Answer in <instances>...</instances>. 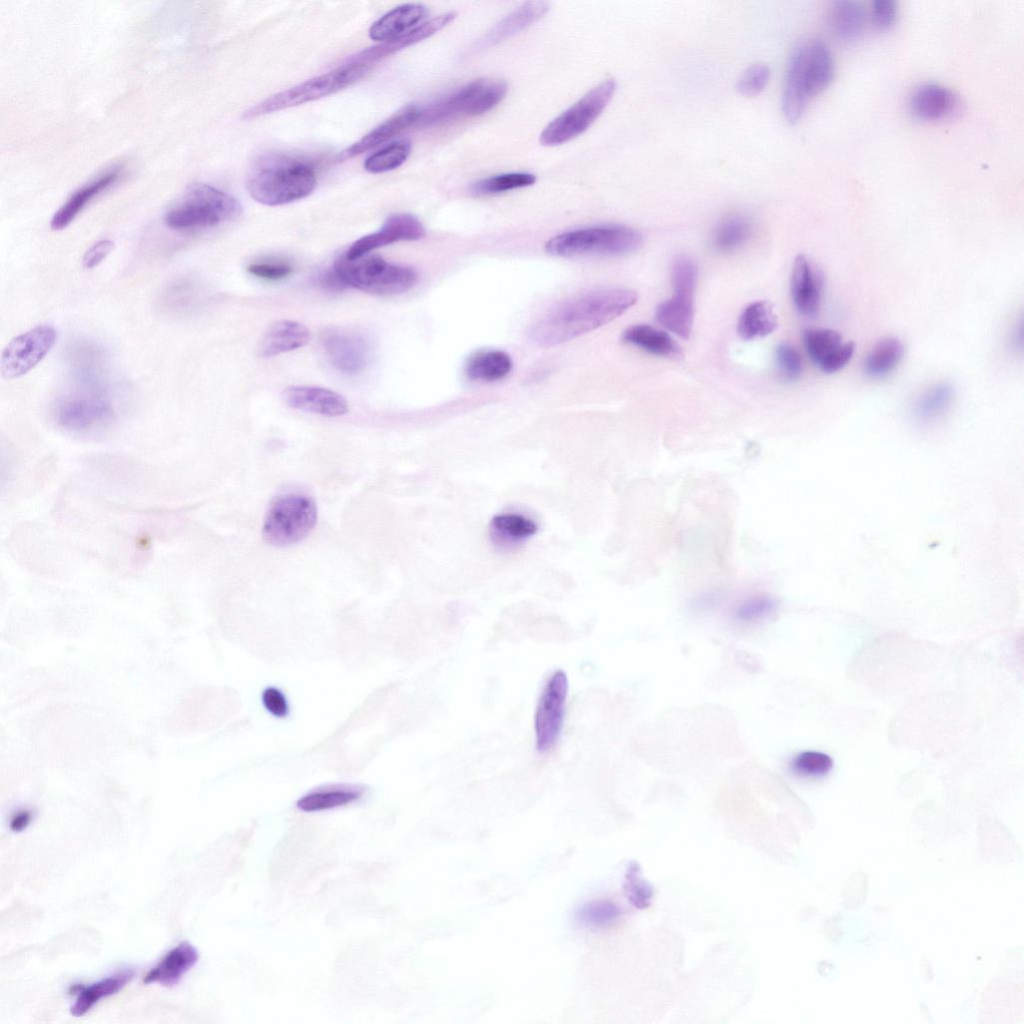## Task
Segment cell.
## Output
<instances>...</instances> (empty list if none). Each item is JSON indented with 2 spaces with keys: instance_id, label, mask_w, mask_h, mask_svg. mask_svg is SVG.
Masks as SVG:
<instances>
[{
  "instance_id": "cell-1",
  "label": "cell",
  "mask_w": 1024,
  "mask_h": 1024,
  "mask_svg": "<svg viewBox=\"0 0 1024 1024\" xmlns=\"http://www.w3.org/2000/svg\"><path fill=\"white\" fill-rule=\"evenodd\" d=\"M636 301L637 294L628 289L590 291L552 308L531 325L528 334L541 347L555 346L611 322Z\"/></svg>"
},
{
  "instance_id": "cell-2",
  "label": "cell",
  "mask_w": 1024,
  "mask_h": 1024,
  "mask_svg": "<svg viewBox=\"0 0 1024 1024\" xmlns=\"http://www.w3.org/2000/svg\"><path fill=\"white\" fill-rule=\"evenodd\" d=\"M834 60L831 51L820 40L811 39L793 51L784 81L782 111L791 123L797 122L808 103L832 81Z\"/></svg>"
},
{
  "instance_id": "cell-3",
  "label": "cell",
  "mask_w": 1024,
  "mask_h": 1024,
  "mask_svg": "<svg viewBox=\"0 0 1024 1024\" xmlns=\"http://www.w3.org/2000/svg\"><path fill=\"white\" fill-rule=\"evenodd\" d=\"M317 185L315 169L290 157H273L259 162L248 174L246 189L258 203L279 206L309 196Z\"/></svg>"
},
{
  "instance_id": "cell-4",
  "label": "cell",
  "mask_w": 1024,
  "mask_h": 1024,
  "mask_svg": "<svg viewBox=\"0 0 1024 1024\" xmlns=\"http://www.w3.org/2000/svg\"><path fill=\"white\" fill-rule=\"evenodd\" d=\"M242 207L232 195L208 184L190 186L163 216L164 224L175 231H198L237 218Z\"/></svg>"
},
{
  "instance_id": "cell-5",
  "label": "cell",
  "mask_w": 1024,
  "mask_h": 1024,
  "mask_svg": "<svg viewBox=\"0 0 1024 1024\" xmlns=\"http://www.w3.org/2000/svg\"><path fill=\"white\" fill-rule=\"evenodd\" d=\"M332 270L344 287L376 295H396L408 291L417 282V273L407 266L387 262L377 255L349 260L337 259Z\"/></svg>"
},
{
  "instance_id": "cell-6",
  "label": "cell",
  "mask_w": 1024,
  "mask_h": 1024,
  "mask_svg": "<svg viewBox=\"0 0 1024 1024\" xmlns=\"http://www.w3.org/2000/svg\"><path fill=\"white\" fill-rule=\"evenodd\" d=\"M369 70L364 65L347 60L332 71L312 77L257 103L243 113V118L254 119L334 94L363 78Z\"/></svg>"
},
{
  "instance_id": "cell-7",
  "label": "cell",
  "mask_w": 1024,
  "mask_h": 1024,
  "mask_svg": "<svg viewBox=\"0 0 1024 1024\" xmlns=\"http://www.w3.org/2000/svg\"><path fill=\"white\" fill-rule=\"evenodd\" d=\"M641 234L630 227L608 225L565 232L546 243V251L558 257L624 255L637 250Z\"/></svg>"
},
{
  "instance_id": "cell-8",
  "label": "cell",
  "mask_w": 1024,
  "mask_h": 1024,
  "mask_svg": "<svg viewBox=\"0 0 1024 1024\" xmlns=\"http://www.w3.org/2000/svg\"><path fill=\"white\" fill-rule=\"evenodd\" d=\"M317 522V506L308 495L290 493L277 498L265 517L262 536L273 546L284 547L305 539Z\"/></svg>"
},
{
  "instance_id": "cell-9",
  "label": "cell",
  "mask_w": 1024,
  "mask_h": 1024,
  "mask_svg": "<svg viewBox=\"0 0 1024 1024\" xmlns=\"http://www.w3.org/2000/svg\"><path fill=\"white\" fill-rule=\"evenodd\" d=\"M507 91L508 86L502 80H474L427 106H421L419 124L430 125L454 116L482 115L500 103Z\"/></svg>"
},
{
  "instance_id": "cell-10",
  "label": "cell",
  "mask_w": 1024,
  "mask_h": 1024,
  "mask_svg": "<svg viewBox=\"0 0 1024 1024\" xmlns=\"http://www.w3.org/2000/svg\"><path fill=\"white\" fill-rule=\"evenodd\" d=\"M615 90L616 82L613 79L596 85L544 128L540 143L545 146L560 145L585 132L604 111Z\"/></svg>"
},
{
  "instance_id": "cell-11",
  "label": "cell",
  "mask_w": 1024,
  "mask_h": 1024,
  "mask_svg": "<svg viewBox=\"0 0 1024 1024\" xmlns=\"http://www.w3.org/2000/svg\"><path fill=\"white\" fill-rule=\"evenodd\" d=\"M697 278L695 263L687 256L676 257L672 264L674 294L661 302L655 312L658 323L683 339H688L692 330Z\"/></svg>"
},
{
  "instance_id": "cell-12",
  "label": "cell",
  "mask_w": 1024,
  "mask_h": 1024,
  "mask_svg": "<svg viewBox=\"0 0 1024 1024\" xmlns=\"http://www.w3.org/2000/svg\"><path fill=\"white\" fill-rule=\"evenodd\" d=\"M56 424L76 435H93L105 431L116 419L111 401L96 392L60 397L53 406Z\"/></svg>"
},
{
  "instance_id": "cell-13",
  "label": "cell",
  "mask_w": 1024,
  "mask_h": 1024,
  "mask_svg": "<svg viewBox=\"0 0 1024 1024\" xmlns=\"http://www.w3.org/2000/svg\"><path fill=\"white\" fill-rule=\"evenodd\" d=\"M568 688L566 673L563 670H556L549 676L541 691L534 716L536 748L541 753L550 751L558 742L564 721Z\"/></svg>"
},
{
  "instance_id": "cell-14",
  "label": "cell",
  "mask_w": 1024,
  "mask_h": 1024,
  "mask_svg": "<svg viewBox=\"0 0 1024 1024\" xmlns=\"http://www.w3.org/2000/svg\"><path fill=\"white\" fill-rule=\"evenodd\" d=\"M56 339L57 332L50 325H38L14 337L1 354L2 377L11 380L28 373L45 358Z\"/></svg>"
},
{
  "instance_id": "cell-15",
  "label": "cell",
  "mask_w": 1024,
  "mask_h": 1024,
  "mask_svg": "<svg viewBox=\"0 0 1024 1024\" xmlns=\"http://www.w3.org/2000/svg\"><path fill=\"white\" fill-rule=\"evenodd\" d=\"M424 236L425 228L416 216L409 213L392 214L378 231L352 243L344 257L349 260L357 259L377 248L400 241L419 240Z\"/></svg>"
},
{
  "instance_id": "cell-16",
  "label": "cell",
  "mask_w": 1024,
  "mask_h": 1024,
  "mask_svg": "<svg viewBox=\"0 0 1024 1024\" xmlns=\"http://www.w3.org/2000/svg\"><path fill=\"white\" fill-rule=\"evenodd\" d=\"M323 346L331 364L346 374L363 370L369 359V346L359 333L332 328L324 333Z\"/></svg>"
},
{
  "instance_id": "cell-17",
  "label": "cell",
  "mask_w": 1024,
  "mask_h": 1024,
  "mask_svg": "<svg viewBox=\"0 0 1024 1024\" xmlns=\"http://www.w3.org/2000/svg\"><path fill=\"white\" fill-rule=\"evenodd\" d=\"M457 16L455 12H446L424 21L412 30L396 39L382 42L376 46L360 51L348 60L371 68L376 62L396 53L397 51L422 41L450 24Z\"/></svg>"
},
{
  "instance_id": "cell-18",
  "label": "cell",
  "mask_w": 1024,
  "mask_h": 1024,
  "mask_svg": "<svg viewBox=\"0 0 1024 1024\" xmlns=\"http://www.w3.org/2000/svg\"><path fill=\"white\" fill-rule=\"evenodd\" d=\"M959 105L957 95L938 83H924L917 86L909 96V112L920 120H941L956 112Z\"/></svg>"
},
{
  "instance_id": "cell-19",
  "label": "cell",
  "mask_w": 1024,
  "mask_h": 1024,
  "mask_svg": "<svg viewBox=\"0 0 1024 1024\" xmlns=\"http://www.w3.org/2000/svg\"><path fill=\"white\" fill-rule=\"evenodd\" d=\"M284 401L292 408L337 417L349 410L347 401L340 394L317 386H290L283 391Z\"/></svg>"
},
{
  "instance_id": "cell-20",
  "label": "cell",
  "mask_w": 1024,
  "mask_h": 1024,
  "mask_svg": "<svg viewBox=\"0 0 1024 1024\" xmlns=\"http://www.w3.org/2000/svg\"><path fill=\"white\" fill-rule=\"evenodd\" d=\"M822 279L805 254L794 260L791 274V296L797 311L813 317L820 309Z\"/></svg>"
},
{
  "instance_id": "cell-21",
  "label": "cell",
  "mask_w": 1024,
  "mask_h": 1024,
  "mask_svg": "<svg viewBox=\"0 0 1024 1024\" xmlns=\"http://www.w3.org/2000/svg\"><path fill=\"white\" fill-rule=\"evenodd\" d=\"M421 117V106L409 104L395 112L388 119L380 123L359 141L352 144L341 153L342 159L352 158L369 151L391 138L397 136L408 127L418 124Z\"/></svg>"
},
{
  "instance_id": "cell-22",
  "label": "cell",
  "mask_w": 1024,
  "mask_h": 1024,
  "mask_svg": "<svg viewBox=\"0 0 1024 1024\" xmlns=\"http://www.w3.org/2000/svg\"><path fill=\"white\" fill-rule=\"evenodd\" d=\"M428 9L421 3L399 5L380 18L369 28V37L377 42H386L398 38L424 22Z\"/></svg>"
},
{
  "instance_id": "cell-23",
  "label": "cell",
  "mask_w": 1024,
  "mask_h": 1024,
  "mask_svg": "<svg viewBox=\"0 0 1024 1024\" xmlns=\"http://www.w3.org/2000/svg\"><path fill=\"white\" fill-rule=\"evenodd\" d=\"M197 949L187 941L169 950L144 976V984L158 983L172 987L197 963Z\"/></svg>"
},
{
  "instance_id": "cell-24",
  "label": "cell",
  "mask_w": 1024,
  "mask_h": 1024,
  "mask_svg": "<svg viewBox=\"0 0 1024 1024\" xmlns=\"http://www.w3.org/2000/svg\"><path fill=\"white\" fill-rule=\"evenodd\" d=\"M120 174L121 169L115 167L78 188L54 213L50 222L51 229L58 231L66 228L93 198L112 186Z\"/></svg>"
},
{
  "instance_id": "cell-25",
  "label": "cell",
  "mask_w": 1024,
  "mask_h": 1024,
  "mask_svg": "<svg viewBox=\"0 0 1024 1024\" xmlns=\"http://www.w3.org/2000/svg\"><path fill=\"white\" fill-rule=\"evenodd\" d=\"M132 969H122L90 985L75 984L69 993L76 996L70 1008L74 1017H81L91 1010L101 999L107 998L122 990L133 978Z\"/></svg>"
},
{
  "instance_id": "cell-26",
  "label": "cell",
  "mask_w": 1024,
  "mask_h": 1024,
  "mask_svg": "<svg viewBox=\"0 0 1024 1024\" xmlns=\"http://www.w3.org/2000/svg\"><path fill=\"white\" fill-rule=\"evenodd\" d=\"M310 340L309 330L301 323L281 320L268 327L262 336L257 353L270 358L305 346Z\"/></svg>"
},
{
  "instance_id": "cell-27",
  "label": "cell",
  "mask_w": 1024,
  "mask_h": 1024,
  "mask_svg": "<svg viewBox=\"0 0 1024 1024\" xmlns=\"http://www.w3.org/2000/svg\"><path fill=\"white\" fill-rule=\"evenodd\" d=\"M363 787L357 785H331L317 788L300 797L296 806L303 812H319L345 806L360 799Z\"/></svg>"
},
{
  "instance_id": "cell-28",
  "label": "cell",
  "mask_w": 1024,
  "mask_h": 1024,
  "mask_svg": "<svg viewBox=\"0 0 1024 1024\" xmlns=\"http://www.w3.org/2000/svg\"><path fill=\"white\" fill-rule=\"evenodd\" d=\"M827 19L833 34L841 40L849 41L862 33L866 12L859 1L837 0L831 3Z\"/></svg>"
},
{
  "instance_id": "cell-29",
  "label": "cell",
  "mask_w": 1024,
  "mask_h": 1024,
  "mask_svg": "<svg viewBox=\"0 0 1024 1024\" xmlns=\"http://www.w3.org/2000/svg\"><path fill=\"white\" fill-rule=\"evenodd\" d=\"M549 6L546 2H526L498 22L483 39L486 44H494L513 36L522 29L541 18Z\"/></svg>"
},
{
  "instance_id": "cell-30",
  "label": "cell",
  "mask_w": 1024,
  "mask_h": 1024,
  "mask_svg": "<svg viewBox=\"0 0 1024 1024\" xmlns=\"http://www.w3.org/2000/svg\"><path fill=\"white\" fill-rule=\"evenodd\" d=\"M512 369L510 356L500 350H482L466 363V374L474 381L492 382L505 378Z\"/></svg>"
},
{
  "instance_id": "cell-31",
  "label": "cell",
  "mask_w": 1024,
  "mask_h": 1024,
  "mask_svg": "<svg viewBox=\"0 0 1024 1024\" xmlns=\"http://www.w3.org/2000/svg\"><path fill=\"white\" fill-rule=\"evenodd\" d=\"M623 339L658 356L671 357L681 353L680 347L669 334L647 324H637L627 328L623 333Z\"/></svg>"
},
{
  "instance_id": "cell-32",
  "label": "cell",
  "mask_w": 1024,
  "mask_h": 1024,
  "mask_svg": "<svg viewBox=\"0 0 1024 1024\" xmlns=\"http://www.w3.org/2000/svg\"><path fill=\"white\" fill-rule=\"evenodd\" d=\"M778 325L772 306L766 301H756L741 313L737 331L741 338L752 340L771 334Z\"/></svg>"
},
{
  "instance_id": "cell-33",
  "label": "cell",
  "mask_w": 1024,
  "mask_h": 1024,
  "mask_svg": "<svg viewBox=\"0 0 1024 1024\" xmlns=\"http://www.w3.org/2000/svg\"><path fill=\"white\" fill-rule=\"evenodd\" d=\"M491 534L496 542L518 544L537 532V524L529 517L515 513H500L491 521Z\"/></svg>"
},
{
  "instance_id": "cell-34",
  "label": "cell",
  "mask_w": 1024,
  "mask_h": 1024,
  "mask_svg": "<svg viewBox=\"0 0 1024 1024\" xmlns=\"http://www.w3.org/2000/svg\"><path fill=\"white\" fill-rule=\"evenodd\" d=\"M904 346L896 337L879 341L864 361V372L871 378H882L891 373L901 362Z\"/></svg>"
},
{
  "instance_id": "cell-35",
  "label": "cell",
  "mask_w": 1024,
  "mask_h": 1024,
  "mask_svg": "<svg viewBox=\"0 0 1024 1024\" xmlns=\"http://www.w3.org/2000/svg\"><path fill=\"white\" fill-rule=\"evenodd\" d=\"M953 398V386L949 382H939L919 397L914 405L913 414L922 423L933 422L945 414Z\"/></svg>"
},
{
  "instance_id": "cell-36",
  "label": "cell",
  "mask_w": 1024,
  "mask_h": 1024,
  "mask_svg": "<svg viewBox=\"0 0 1024 1024\" xmlns=\"http://www.w3.org/2000/svg\"><path fill=\"white\" fill-rule=\"evenodd\" d=\"M751 232L749 219L739 213L726 216L717 226L713 244L718 251L731 252L746 242Z\"/></svg>"
},
{
  "instance_id": "cell-37",
  "label": "cell",
  "mask_w": 1024,
  "mask_h": 1024,
  "mask_svg": "<svg viewBox=\"0 0 1024 1024\" xmlns=\"http://www.w3.org/2000/svg\"><path fill=\"white\" fill-rule=\"evenodd\" d=\"M803 343L811 360L820 367L843 344L841 334L828 328H809L803 333Z\"/></svg>"
},
{
  "instance_id": "cell-38",
  "label": "cell",
  "mask_w": 1024,
  "mask_h": 1024,
  "mask_svg": "<svg viewBox=\"0 0 1024 1024\" xmlns=\"http://www.w3.org/2000/svg\"><path fill=\"white\" fill-rule=\"evenodd\" d=\"M411 142L409 140H398L391 142L382 149L371 154L364 162L366 171L379 174L392 171L400 167L411 153Z\"/></svg>"
},
{
  "instance_id": "cell-39",
  "label": "cell",
  "mask_w": 1024,
  "mask_h": 1024,
  "mask_svg": "<svg viewBox=\"0 0 1024 1024\" xmlns=\"http://www.w3.org/2000/svg\"><path fill=\"white\" fill-rule=\"evenodd\" d=\"M534 174L526 172L506 173L475 182L471 187L474 195L485 196L528 187L536 182Z\"/></svg>"
},
{
  "instance_id": "cell-40",
  "label": "cell",
  "mask_w": 1024,
  "mask_h": 1024,
  "mask_svg": "<svg viewBox=\"0 0 1024 1024\" xmlns=\"http://www.w3.org/2000/svg\"><path fill=\"white\" fill-rule=\"evenodd\" d=\"M620 914V908L612 902L593 901L578 909L576 920L586 927H603L613 923Z\"/></svg>"
},
{
  "instance_id": "cell-41",
  "label": "cell",
  "mask_w": 1024,
  "mask_h": 1024,
  "mask_svg": "<svg viewBox=\"0 0 1024 1024\" xmlns=\"http://www.w3.org/2000/svg\"><path fill=\"white\" fill-rule=\"evenodd\" d=\"M833 761L830 756L817 751H806L798 754L791 763L792 771L800 776L820 777L826 775L832 768Z\"/></svg>"
},
{
  "instance_id": "cell-42",
  "label": "cell",
  "mask_w": 1024,
  "mask_h": 1024,
  "mask_svg": "<svg viewBox=\"0 0 1024 1024\" xmlns=\"http://www.w3.org/2000/svg\"><path fill=\"white\" fill-rule=\"evenodd\" d=\"M625 891L629 901L637 908L650 905L653 890L651 885L642 878L639 865L630 863L625 876Z\"/></svg>"
},
{
  "instance_id": "cell-43",
  "label": "cell",
  "mask_w": 1024,
  "mask_h": 1024,
  "mask_svg": "<svg viewBox=\"0 0 1024 1024\" xmlns=\"http://www.w3.org/2000/svg\"><path fill=\"white\" fill-rule=\"evenodd\" d=\"M770 69L764 63L750 65L740 76L736 88L744 96L752 97L762 92L770 79Z\"/></svg>"
},
{
  "instance_id": "cell-44",
  "label": "cell",
  "mask_w": 1024,
  "mask_h": 1024,
  "mask_svg": "<svg viewBox=\"0 0 1024 1024\" xmlns=\"http://www.w3.org/2000/svg\"><path fill=\"white\" fill-rule=\"evenodd\" d=\"M776 361L785 379L795 381L801 376L802 359L797 349L790 343L783 342L778 345Z\"/></svg>"
},
{
  "instance_id": "cell-45",
  "label": "cell",
  "mask_w": 1024,
  "mask_h": 1024,
  "mask_svg": "<svg viewBox=\"0 0 1024 1024\" xmlns=\"http://www.w3.org/2000/svg\"><path fill=\"white\" fill-rule=\"evenodd\" d=\"M775 609V603L768 597H754L742 603L735 612L741 622H755L766 618Z\"/></svg>"
},
{
  "instance_id": "cell-46",
  "label": "cell",
  "mask_w": 1024,
  "mask_h": 1024,
  "mask_svg": "<svg viewBox=\"0 0 1024 1024\" xmlns=\"http://www.w3.org/2000/svg\"><path fill=\"white\" fill-rule=\"evenodd\" d=\"M247 271L258 278L274 281L283 279L290 275L292 267L285 262L265 261L250 264L247 267Z\"/></svg>"
},
{
  "instance_id": "cell-47",
  "label": "cell",
  "mask_w": 1024,
  "mask_h": 1024,
  "mask_svg": "<svg viewBox=\"0 0 1024 1024\" xmlns=\"http://www.w3.org/2000/svg\"><path fill=\"white\" fill-rule=\"evenodd\" d=\"M897 16V4L893 0H876L871 6V19L879 29L889 28Z\"/></svg>"
},
{
  "instance_id": "cell-48",
  "label": "cell",
  "mask_w": 1024,
  "mask_h": 1024,
  "mask_svg": "<svg viewBox=\"0 0 1024 1024\" xmlns=\"http://www.w3.org/2000/svg\"><path fill=\"white\" fill-rule=\"evenodd\" d=\"M264 708L274 717L284 718L289 713V705L284 693L276 687H267L262 692Z\"/></svg>"
},
{
  "instance_id": "cell-49",
  "label": "cell",
  "mask_w": 1024,
  "mask_h": 1024,
  "mask_svg": "<svg viewBox=\"0 0 1024 1024\" xmlns=\"http://www.w3.org/2000/svg\"><path fill=\"white\" fill-rule=\"evenodd\" d=\"M855 344L853 342L843 343L836 352L831 355L819 369L827 374H832L843 369L853 357Z\"/></svg>"
},
{
  "instance_id": "cell-50",
  "label": "cell",
  "mask_w": 1024,
  "mask_h": 1024,
  "mask_svg": "<svg viewBox=\"0 0 1024 1024\" xmlns=\"http://www.w3.org/2000/svg\"><path fill=\"white\" fill-rule=\"evenodd\" d=\"M114 248V242L110 239H102L94 243L84 253L82 258L83 266L87 269L97 267L110 254Z\"/></svg>"
},
{
  "instance_id": "cell-51",
  "label": "cell",
  "mask_w": 1024,
  "mask_h": 1024,
  "mask_svg": "<svg viewBox=\"0 0 1024 1024\" xmlns=\"http://www.w3.org/2000/svg\"><path fill=\"white\" fill-rule=\"evenodd\" d=\"M30 814L28 812H21L13 817L10 823V827L15 832L24 830L30 822Z\"/></svg>"
}]
</instances>
